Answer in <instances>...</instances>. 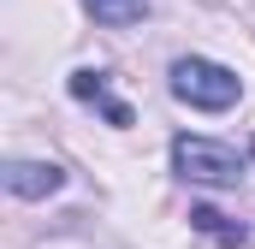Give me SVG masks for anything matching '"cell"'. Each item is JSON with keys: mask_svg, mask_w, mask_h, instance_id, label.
<instances>
[{"mask_svg": "<svg viewBox=\"0 0 255 249\" xmlns=\"http://www.w3.org/2000/svg\"><path fill=\"white\" fill-rule=\"evenodd\" d=\"M83 6H89L95 24H113V30H125V24H142V18H148V0H83Z\"/></svg>", "mask_w": 255, "mask_h": 249, "instance_id": "5b68a950", "label": "cell"}, {"mask_svg": "<svg viewBox=\"0 0 255 249\" xmlns=\"http://www.w3.org/2000/svg\"><path fill=\"white\" fill-rule=\"evenodd\" d=\"M190 226H196V232H208V238H220L226 249H238V244H244V226H226V214H214V208H196V214H190Z\"/></svg>", "mask_w": 255, "mask_h": 249, "instance_id": "8992f818", "label": "cell"}, {"mask_svg": "<svg viewBox=\"0 0 255 249\" xmlns=\"http://www.w3.org/2000/svg\"><path fill=\"white\" fill-rule=\"evenodd\" d=\"M172 166H178V178L214 184V190H232L244 178V154L226 148V142H214V136H178L172 142Z\"/></svg>", "mask_w": 255, "mask_h": 249, "instance_id": "7a4b0ae2", "label": "cell"}, {"mask_svg": "<svg viewBox=\"0 0 255 249\" xmlns=\"http://www.w3.org/2000/svg\"><path fill=\"white\" fill-rule=\"evenodd\" d=\"M71 95H77V101H101V113L113 124H130V107L107 95V71H71Z\"/></svg>", "mask_w": 255, "mask_h": 249, "instance_id": "277c9868", "label": "cell"}, {"mask_svg": "<svg viewBox=\"0 0 255 249\" xmlns=\"http://www.w3.org/2000/svg\"><path fill=\"white\" fill-rule=\"evenodd\" d=\"M60 184H65V172L54 160H12L6 166V190L24 196V202H42V196H54Z\"/></svg>", "mask_w": 255, "mask_h": 249, "instance_id": "3957f363", "label": "cell"}, {"mask_svg": "<svg viewBox=\"0 0 255 249\" xmlns=\"http://www.w3.org/2000/svg\"><path fill=\"white\" fill-rule=\"evenodd\" d=\"M172 95L184 107H202V113H226V107H238L244 83H238V71H226L214 60H178L172 65Z\"/></svg>", "mask_w": 255, "mask_h": 249, "instance_id": "6da1fadb", "label": "cell"}]
</instances>
